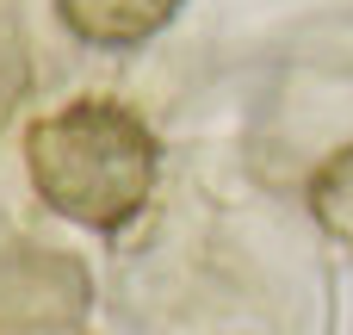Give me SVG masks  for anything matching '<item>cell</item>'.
Returning <instances> with one entry per match:
<instances>
[{
  "label": "cell",
  "instance_id": "cell-1",
  "mask_svg": "<svg viewBox=\"0 0 353 335\" xmlns=\"http://www.w3.org/2000/svg\"><path fill=\"white\" fill-rule=\"evenodd\" d=\"M25 174L56 218L112 236L143 218L155 174H161V143L137 106L105 99V93H81L43 118H31Z\"/></svg>",
  "mask_w": 353,
  "mask_h": 335
},
{
  "label": "cell",
  "instance_id": "cell-2",
  "mask_svg": "<svg viewBox=\"0 0 353 335\" xmlns=\"http://www.w3.org/2000/svg\"><path fill=\"white\" fill-rule=\"evenodd\" d=\"M186 0H56V19L68 37L93 44V50H137L155 31H168L180 19Z\"/></svg>",
  "mask_w": 353,
  "mask_h": 335
},
{
  "label": "cell",
  "instance_id": "cell-3",
  "mask_svg": "<svg viewBox=\"0 0 353 335\" xmlns=\"http://www.w3.org/2000/svg\"><path fill=\"white\" fill-rule=\"evenodd\" d=\"M304 205H310L316 230H323L335 249H347V255H353V143H347V149H335V155L310 174Z\"/></svg>",
  "mask_w": 353,
  "mask_h": 335
}]
</instances>
